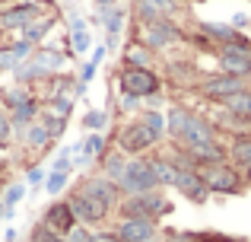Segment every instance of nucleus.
<instances>
[{
    "label": "nucleus",
    "mask_w": 251,
    "mask_h": 242,
    "mask_svg": "<svg viewBox=\"0 0 251 242\" xmlns=\"http://www.w3.org/2000/svg\"><path fill=\"white\" fill-rule=\"evenodd\" d=\"M118 214L124 217H147V220H159L172 214V201L162 194V188L156 191H143V194H124L121 204H118Z\"/></svg>",
    "instance_id": "f257e3e1"
},
{
    "label": "nucleus",
    "mask_w": 251,
    "mask_h": 242,
    "mask_svg": "<svg viewBox=\"0 0 251 242\" xmlns=\"http://www.w3.org/2000/svg\"><path fill=\"white\" fill-rule=\"evenodd\" d=\"M201 175H203V182H207L210 194H220V198H235V194H245L248 191L242 172L232 166V162L207 166V169H201Z\"/></svg>",
    "instance_id": "f03ea898"
},
{
    "label": "nucleus",
    "mask_w": 251,
    "mask_h": 242,
    "mask_svg": "<svg viewBox=\"0 0 251 242\" xmlns=\"http://www.w3.org/2000/svg\"><path fill=\"white\" fill-rule=\"evenodd\" d=\"M118 86L121 93H130L137 99H150V96L162 93V77L153 67H124L118 77Z\"/></svg>",
    "instance_id": "7ed1b4c3"
},
{
    "label": "nucleus",
    "mask_w": 251,
    "mask_h": 242,
    "mask_svg": "<svg viewBox=\"0 0 251 242\" xmlns=\"http://www.w3.org/2000/svg\"><path fill=\"white\" fill-rule=\"evenodd\" d=\"M115 143H118V150H121L124 156H143V153H150L159 140H156L153 131H150L140 118H134V121H127V124L118 128Z\"/></svg>",
    "instance_id": "20e7f679"
},
{
    "label": "nucleus",
    "mask_w": 251,
    "mask_h": 242,
    "mask_svg": "<svg viewBox=\"0 0 251 242\" xmlns=\"http://www.w3.org/2000/svg\"><path fill=\"white\" fill-rule=\"evenodd\" d=\"M121 194H143V191H156L159 182L153 175V162L150 156H130L127 160V169L121 175Z\"/></svg>",
    "instance_id": "39448f33"
},
{
    "label": "nucleus",
    "mask_w": 251,
    "mask_h": 242,
    "mask_svg": "<svg viewBox=\"0 0 251 242\" xmlns=\"http://www.w3.org/2000/svg\"><path fill=\"white\" fill-rule=\"evenodd\" d=\"M245 86H251L245 77H232V74H223V70H220V74L203 77V80L197 83V93H201L207 102H213V106H223L229 96H235L239 89H245Z\"/></svg>",
    "instance_id": "423d86ee"
},
{
    "label": "nucleus",
    "mask_w": 251,
    "mask_h": 242,
    "mask_svg": "<svg viewBox=\"0 0 251 242\" xmlns=\"http://www.w3.org/2000/svg\"><path fill=\"white\" fill-rule=\"evenodd\" d=\"M184 38H188V32H184L175 19L166 16V19H156V23L143 26V38L140 42L156 54V51H166V48H172V45H181Z\"/></svg>",
    "instance_id": "0eeeda50"
},
{
    "label": "nucleus",
    "mask_w": 251,
    "mask_h": 242,
    "mask_svg": "<svg viewBox=\"0 0 251 242\" xmlns=\"http://www.w3.org/2000/svg\"><path fill=\"white\" fill-rule=\"evenodd\" d=\"M216 137H220V131L213 128V121L203 118V115H197V112H188V121H184L181 134L175 137V143L184 147V150H191V147H201V143L216 140Z\"/></svg>",
    "instance_id": "6e6552de"
},
{
    "label": "nucleus",
    "mask_w": 251,
    "mask_h": 242,
    "mask_svg": "<svg viewBox=\"0 0 251 242\" xmlns=\"http://www.w3.org/2000/svg\"><path fill=\"white\" fill-rule=\"evenodd\" d=\"M216 61H220L223 74L251 80V45H220L216 48Z\"/></svg>",
    "instance_id": "1a4fd4ad"
},
{
    "label": "nucleus",
    "mask_w": 251,
    "mask_h": 242,
    "mask_svg": "<svg viewBox=\"0 0 251 242\" xmlns=\"http://www.w3.org/2000/svg\"><path fill=\"white\" fill-rule=\"evenodd\" d=\"M80 191L83 194H89V198H96L99 204H105L108 211H118V204H121V185L118 182H111V179H105L102 172L99 175H92V179H86L83 185H80Z\"/></svg>",
    "instance_id": "9d476101"
},
{
    "label": "nucleus",
    "mask_w": 251,
    "mask_h": 242,
    "mask_svg": "<svg viewBox=\"0 0 251 242\" xmlns=\"http://www.w3.org/2000/svg\"><path fill=\"white\" fill-rule=\"evenodd\" d=\"M67 204H70V211H74L76 223H86V226L105 223V217L111 214L105 204H99L96 198H89V194H83V191H74V194L67 198Z\"/></svg>",
    "instance_id": "9b49d317"
},
{
    "label": "nucleus",
    "mask_w": 251,
    "mask_h": 242,
    "mask_svg": "<svg viewBox=\"0 0 251 242\" xmlns=\"http://www.w3.org/2000/svg\"><path fill=\"white\" fill-rule=\"evenodd\" d=\"M175 191L181 194V198H188L191 204H207L210 201V188H207V182H203L201 169H178Z\"/></svg>",
    "instance_id": "f8f14e48"
},
{
    "label": "nucleus",
    "mask_w": 251,
    "mask_h": 242,
    "mask_svg": "<svg viewBox=\"0 0 251 242\" xmlns=\"http://www.w3.org/2000/svg\"><path fill=\"white\" fill-rule=\"evenodd\" d=\"M121 242H147L159 236V220H147V217H124L115 226Z\"/></svg>",
    "instance_id": "ddd939ff"
},
{
    "label": "nucleus",
    "mask_w": 251,
    "mask_h": 242,
    "mask_svg": "<svg viewBox=\"0 0 251 242\" xmlns=\"http://www.w3.org/2000/svg\"><path fill=\"white\" fill-rule=\"evenodd\" d=\"M35 19H42V6L32 3V0H19V3L0 10V26L3 29H25Z\"/></svg>",
    "instance_id": "4468645a"
},
{
    "label": "nucleus",
    "mask_w": 251,
    "mask_h": 242,
    "mask_svg": "<svg viewBox=\"0 0 251 242\" xmlns=\"http://www.w3.org/2000/svg\"><path fill=\"white\" fill-rule=\"evenodd\" d=\"M42 223L48 226V230H54V233H61V236H67V233L76 226V217H74V211H70L67 198H64V201H54V204H48V211H45Z\"/></svg>",
    "instance_id": "2eb2a0df"
},
{
    "label": "nucleus",
    "mask_w": 251,
    "mask_h": 242,
    "mask_svg": "<svg viewBox=\"0 0 251 242\" xmlns=\"http://www.w3.org/2000/svg\"><path fill=\"white\" fill-rule=\"evenodd\" d=\"M127 160L130 156H124L121 150H105L102 156H99V162H102V175L105 179H111V182H121V175H124V169H127Z\"/></svg>",
    "instance_id": "dca6fc26"
},
{
    "label": "nucleus",
    "mask_w": 251,
    "mask_h": 242,
    "mask_svg": "<svg viewBox=\"0 0 251 242\" xmlns=\"http://www.w3.org/2000/svg\"><path fill=\"white\" fill-rule=\"evenodd\" d=\"M124 16H127V13H124V6L111 3V6H99V16H96V23H102L108 35H121Z\"/></svg>",
    "instance_id": "f3484780"
},
{
    "label": "nucleus",
    "mask_w": 251,
    "mask_h": 242,
    "mask_svg": "<svg viewBox=\"0 0 251 242\" xmlns=\"http://www.w3.org/2000/svg\"><path fill=\"white\" fill-rule=\"evenodd\" d=\"M153 162V175L159 182V188H175V179H178V166L169 160V156H150Z\"/></svg>",
    "instance_id": "a211bd4d"
},
{
    "label": "nucleus",
    "mask_w": 251,
    "mask_h": 242,
    "mask_svg": "<svg viewBox=\"0 0 251 242\" xmlns=\"http://www.w3.org/2000/svg\"><path fill=\"white\" fill-rule=\"evenodd\" d=\"M223 108H226V112H232L235 118H242V121L251 124V86L239 89L235 96H229V99L223 102Z\"/></svg>",
    "instance_id": "6ab92c4d"
},
{
    "label": "nucleus",
    "mask_w": 251,
    "mask_h": 242,
    "mask_svg": "<svg viewBox=\"0 0 251 242\" xmlns=\"http://www.w3.org/2000/svg\"><path fill=\"white\" fill-rule=\"evenodd\" d=\"M23 140H25V147H29V150H45L48 143H54V140H51V131L45 128L42 121H32L29 128H25Z\"/></svg>",
    "instance_id": "aec40b11"
},
{
    "label": "nucleus",
    "mask_w": 251,
    "mask_h": 242,
    "mask_svg": "<svg viewBox=\"0 0 251 242\" xmlns=\"http://www.w3.org/2000/svg\"><path fill=\"white\" fill-rule=\"evenodd\" d=\"M32 61H35L42 70H48L51 77H54V70L64 67V54H61V51H54V48H38V51H32Z\"/></svg>",
    "instance_id": "412c9836"
},
{
    "label": "nucleus",
    "mask_w": 251,
    "mask_h": 242,
    "mask_svg": "<svg viewBox=\"0 0 251 242\" xmlns=\"http://www.w3.org/2000/svg\"><path fill=\"white\" fill-rule=\"evenodd\" d=\"M134 16H137L140 26H150V23H156V19H166L162 10L156 6V0H134Z\"/></svg>",
    "instance_id": "4be33fe9"
},
{
    "label": "nucleus",
    "mask_w": 251,
    "mask_h": 242,
    "mask_svg": "<svg viewBox=\"0 0 251 242\" xmlns=\"http://www.w3.org/2000/svg\"><path fill=\"white\" fill-rule=\"evenodd\" d=\"M153 64V51L147 48V45H130L127 51H124V67H150Z\"/></svg>",
    "instance_id": "5701e85b"
},
{
    "label": "nucleus",
    "mask_w": 251,
    "mask_h": 242,
    "mask_svg": "<svg viewBox=\"0 0 251 242\" xmlns=\"http://www.w3.org/2000/svg\"><path fill=\"white\" fill-rule=\"evenodd\" d=\"M140 121L153 131V137L159 143L166 140V115H162V112H156V108H143V112H140Z\"/></svg>",
    "instance_id": "b1692460"
},
{
    "label": "nucleus",
    "mask_w": 251,
    "mask_h": 242,
    "mask_svg": "<svg viewBox=\"0 0 251 242\" xmlns=\"http://www.w3.org/2000/svg\"><path fill=\"white\" fill-rule=\"evenodd\" d=\"M188 112H191V108H181V106H172L169 112H166V134L172 137V140L181 134L184 121H188Z\"/></svg>",
    "instance_id": "393cba45"
},
{
    "label": "nucleus",
    "mask_w": 251,
    "mask_h": 242,
    "mask_svg": "<svg viewBox=\"0 0 251 242\" xmlns=\"http://www.w3.org/2000/svg\"><path fill=\"white\" fill-rule=\"evenodd\" d=\"M48 29H51V19H48V16H42V19H35V23L25 26V29H23V38H25L29 45H38L45 35H48Z\"/></svg>",
    "instance_id": "a878e982"
},
{
    "label": "nucleus",
    "mask_w": 251,
    "mask_h": 242,
    "mask_svg": "<svg viewBox=\"0 0 251 242\" xmlns=\"http://www.w3.org/2000/svg\"><path fill=\"white\" fill-rule=\"evenodd\" d=\"M38 121L51 131V140H57V137L67 131V118H61V115H54V112H38Z\"/></svg>",
    "instance_id": "bb28decb"
},
{
    "label": "nucleus",
    "mask_w": 251,
    "mask_h": 242,
    "mask_svg": "<svg viewBox=\"0 0 251 242\" xmlns=\"http://www.w3.org/2000/svg\"><path fill=\"white\" fill-rule=\"evenodd\" d=\"M102 153H105V134L92 131L89 137H83V156H89V160H99Z\"/></svg>",
    "instance_id": "cd10ccee"
},
{
    "label": "nucleus",
    "mask_w": 251,
    "mask_h": 242,
    "mask_svg": "<svg viewBox=\"0 0 251 242\" xmlns=\"http://www.w3.org/2000/svg\"><path fill=\"white\" fill-rule=\"evenodd\" d=\"M29 99H32V93L19 83V86H13V89H6V93H3V108H6V112H13L16 106H23V102H29Z\"/></svg>",
    "instance_id": "c85d7f7f"
},
{
    "label": "nucleus",
    "mask_w": 251,
    "mask_h": 242,
    "mask_svg": "<svg viewBox=\"0 0 251 242\" xmlns=\"http://www.w3.org/2000/svg\"><path fill=\"white\" fill-rule=\"evenodd\" d=\"M67 179H70V172H54V169H51V175H45V191H48L51 198L61 194L64 185H67Z\"/></svg>",
    "instance_id": "c756f323"
},
{
    "label": "nucleus",
    "mask_w": 251,
    "mask_h": 242,
    "mask_svg": "<svg viewBox=\"0 0 251 242\" xmlns=\"http://www.w3.org/2000/svg\"><path fill=\"white\" fill-rule=\"evenodd\" d=\"M83 128H89V131H105V128H108V112H99V108L86 112V115H83Z\"/></svg>",
    "instance_id": "7c9ffc66"
},
{
    "label": "nucleus",
    "mask_w": 251,
    "mask_h": 242,
    "mask_svg": "<svg viewBox=\"0 0 251 242\" xmlns=\"http://www.w3.org/2000/svg\"><path fill=\"white\" fill-rule=\"evenodd\" d=\"M51 112L61 115V118H70V112H74V99L64 96V93H54V96H51Z\"/></svg>",
    "instance_id": "2f4dec72"
},
{
    "label": "nucleus",
    "mask_w": 251,
    "mask_h": 242,
    "mask_svg": "<svg viewBox=\"0 0 251 242\" xmlns=\"http://www.w3.org/2000/svg\"><path fill=\"white\" fill-rule=\"evenodd\" d=\"M32 242H67V239H64L61 233L48 230L45 223H35V230H32Z\"/></svg>",
    "instance_id": "473e14b6"
},
{
    "label": "nucleus",
    "mask_w": 251,
    "mask_h": 242,
    "mask_svg": "<svg viewBox=\"0 0 251 242\" xmlns=\"http://www.w3.org/2000/svg\"><path fill=\"white\" fill-rule=\"evenodd\" d=\"M13 137V121H10V112L0 106V147H6Z\"/></svg>",
    "instance_id": "72a5a7b5"
},
{
    "label": "nucleus",
    "mask_w": 251,
    "mask_h": 242,
    "mask_svg": "<svg viewBox=\"0 0 251 242\" xmlns=\"http://www.w3.org/2000/svg\"><path fill=\"white\" fill-rule=\"evenodd\" d=\"M23 194H25V185H10L3 191V207H16L23 201Z\"/></svg>",
    "instance_id": "f704fd0d"
},
{
    "label": "nucleus",
    "mask_w": 251,
    "mask_h": 242,
    "mask_svg": "<svg viewBox=\"0 0 251 242\" xmlns=\"http://www.w3.org/2000/svg\"><path fill=\"white\" fill-rule=\"evenodd\" d=\"M10 51H13V57H16V61H25V57H32L35 45H29L25 38H19V42H13V45H10Z\"/></svg>",
    "instance_id": "c9c22d12"
},
{
    "label": "nucleus",
    "mask_w": 251,
    "mask_h": 242,
    "mask_svg": "<svg viewBox=\"0 0 251 242\" xmlns=\"http://www.w3.org/2000/svg\"><path fill=\"white\" fill-rule=\"evenodd\" d=\"M70 42H74V51H76V54H86V51H89V45H92V38H89V32H70Z\"/></svg>",
    "instance_id": "e433bc0d"
},
{
    "label": "nucleus",
    "mask_w": 251,
    "mask_h": 242,
    "mask_svg": "<svg viewBox=\"0 0 251 242\" xmlns=\"http://www.w3.org/2000/svg\"><path fill=\"white\" fill-rule=\"evenodd\" d=\"M197 242H248V239H239V236H223V233H194Z\"/></svg>",
    "instance_id": "4c0bfd02"
},
{
    "label": "nucleus",
    "mask_w": 251,
    "mask_h": 242,
    "mask_svg": "<svg viewBox=\"0 0 251 242\" xmlns=\"http://www.w3.org/2000/svg\"><path fill=\"white\" fill-rule=\"evenodd\" d=\"M89 236H92V233L86 230V223H76V226H74V230H70L64 239H67V242H89Z\"/></svg>",
    "instance_id": "58836bf2"
},
{
    "label": "nucleus",
    "mask_w": 251,
    "mask_h": 242,
    "mask_svg": "<svg viewBox=\"0 0 251 242\" xmlns=\"http://www.w3.org/2000/svg\"><path fill=\"white\" fill-rule=\"evenodd\" d=\"M118 108H121V112H137V108H140V99H137V96H130V93H121Z\"/></svg>",
    "instance_id": "ea45409f"
},
{
    "label": "nucleus",
    "mask_w": 251,
    "mask_h": 242,
    "mask_svg": "<svg viewBox=\"0 0 251 242\" xmlns=\"http://www.w3.org/2000/svg\"><path fill=\"white\" fill-rule=\"evenodd\" d=\"M16 57H13V51L10 48H3V51H0V70H13V67H16Z\"/></svg>",
    "instance_id": "a19ab883"
},
{
    "label": "nucleus",
    "mask_w": 251,
    "mask_h": 242,
    "mask_svg": "<svg viewBox=\"0 0 251 242\" xmlns=\"http://www.w3.org/2000/svg\"><path fill=\"white\" fill-rule=\"evenodd\" d=\"M25 179H29V185H45V169L42 166H32L29 172H25Z\"/></svg>",
    "instance_id": "79ce46f5"
},
{
    "label": "nucleus",
    "mask_w": 251,
    "mask_h": 242,
    "mask_svg": "<svg viewBox=\"0 0 251 242\" xmlns=\"http://www.w3.org/2000/svg\"><path fill=\"white\" fill-rule=\"evenodd\" d=\"M89 242H121V239H118L115 230H102V233H92Z\"/></svg>",
    "instance_id": "37998d69"
},
{
    "label": "nucleus",
    "mask_w": 251,
    "mask_h": 242,
    "mask_svg": "<svg viewBox=\"0 0 251 242\" xmlns=\"http://www.w3.org/2000/svg\"><path fill=\"white\" fill-rule=\"evenodd\" d=\"M96 67H99L96 57H92V61H86V67H83V74H80V83H89L92 77H96Z\"/></svg>",
    "instance_id": "c03bdc74"
},
{
    "label": "nucleus",
    "mask_w": 251,
    "mask_h": 242,
    "mask_svg": "<svg viewBox=\"0 0 251 242\" xmlns=\"http://www.w3.org/2000/svg\"><path fill=\"white\" fill-rule=\"evenodd\" d=\"M70 32H86V19L76 16V13H70Z\"/></svg>",
    "instance_id": "a18cd8bd"
},
{
    "label": "nucleus",
    "mask_w": 251,
    "mask_h": 242,
    "mask_svg": "<svg viewBox=\"0 0 251 242\" xmlns=\"http://www.w3.org/2000/svg\"><path fill=\"white\" fill-rule=\"evenodd\" d=\"M232 26H235V29H251V19H248V16H235Z\"/></svg>",
    "instance_id": "49530a36"
},
{
    "label": "nucleus",
    "mask_w": 251,
    "mask_h": 242,
    "mask_svg": "<svg viewBox=\"0 0 251 242\" xmlns=\"http://www.w3.org/2000/svg\"><path fill=\"white\" fill-rule=\"evenodd\" d=\"M239 172H242V179H245V185L251 188V162H248V166H242Z\"/></svg>",
    "instance_id": "de8ad7c7"
},
{
    "label": "nucleus",
    "mask_w": 251,
    "mask_h": 242,
    "mask_svg": "<svg viewBox=\"0 0 251 242\" xmlns=\"http://www.w3.org/2000/svg\"><path fill=\"white\" fill-rule=\"evenodd\" d=\"M115 0H96V6H111Z\"/></svg>",
    "instance_id": "09e8293b"
},
{
    "label": "nucleus",
    "mask_w": 251,
    "mask_h": 242,
    "mask_svg": "<svg viewBox=\"0 0 251 242\" xmlns=\"http://www.w3.org/2000/svg\"><path fill=\"white\" fill-rule=\"evenodd\" d=\"M147 242H159V239H147Z\"/></svg>",
    "instance_id": "8fccbe9b"
},
{
    "label": "nucleus",
    "mask_w": 251,
    "mask_h": 242,
    "mask_svg": "<svg viewBox=\"0 0 251 242\" xmlns=\"http://www.w3.org/2000/svg\"><path fill=\"white\" fill-rule=\"evenodd\" d=\"M181 3H191V0H181Z\"/></svg>",
    "instance_id": "3c124183"
}]
</instances>
